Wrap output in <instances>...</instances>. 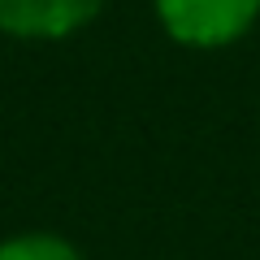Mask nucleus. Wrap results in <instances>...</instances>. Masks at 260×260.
I'll return each mask as SVG.
<instances>
[{
	"instance_id": "f257e3e1",
	"label": "nucleus",
	"mask_w": 260,
	"mask_h": 260,
	"mask_svg": "<svg viewBox=\"0 0 260 260\" xmlns=\"http://www.w3.org/2000/svg\"><path fill=\"white\" fill-rule=\"evenodd\" d=\"M152 13L174 44L217 52L256 30L260 0H152Z\"/></svg>"
},
{
	"instance_id": "f03ea898",
	"label": "nucleus",
	"mask_w": 260,
	"mask_h": 260,
	"mask_svg": "<svg viewBox=\"0 0 260 260\" xmlns=\"http://www.w3.org/2000/svg\"><path fill=\"white\" fill-rule=\"evenodd\" d=\"M104 0H0V35L26 44H56L87 30Z\"/></svg>"
},
{
	"instance_id": "7ed1b4c3",
	"label": "nucleus",
	"mask_w": 260,
	"mask_h": 260,
	"mask_svg": "<svg viewBox=\"0 0 260 260\" xmlns=\"http://www.w3.org/2000/svg\"><path fill=\"white\" fill-rule=\"evenodd\" d=\"M0 260H87L74 239L56 230H18L0 239Z\"/></svg>"
}]
</instances>
